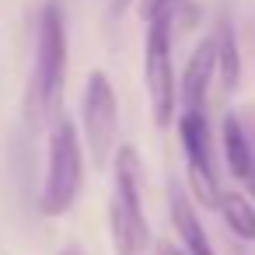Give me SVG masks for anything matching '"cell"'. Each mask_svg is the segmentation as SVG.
<instances>
[{"label":"cell","instance_id":"5","mask_svg":"<svg viewBox=\"0 0 255 255\" xmlns=\"http://www.w3.org/2000/svg\"><path fill=\"white\" fill-rule=\"evenodd\" d=\"M81 126H84V143L91 150V164L105 168L109 154L116 150V140H119V105H116V91L102 70H95L84 84Z\"/></svg>","mask_w":255,"mask_h":255},{"label":"cell","instance_id":"12","mask_svg":"<svg viewBox=\"0 0 255 255\" xmlns=\"http://www.w3.org/2000/svg\"><path fill=\"white\" fill-rule=\"evenodd\" d=\"M171 7H175V0H140V18L150 21V18H157L161 11H171Z\"/></svg>","mask_w":255,"mask_h":255},{"label":"cell","instance_id":"10","mask_svg":"<svg viewBox=\"0 0 255 255\" xmlns=\"http://www.w3.org/2000/svg\"><path fill=\"white\" fill-rule=\"evenodd\" d=\"M213 42H217V74H220V84H224V91H234L238 81H241V53H238V39H234V28H231L227 18L213 32Z\"/></svg>","mask_w":255,"mask_h":255},{"label":"cell","instance_id":"1","mask_svg":"<svg viewBox=\"0 0 255 255\" xmlns=\"http://www.w3.org/2000/svg\"><path fill=\"white\" fill-rule=\"evenodd\" d=\"M67 81V21L56 4H46L39 14V39H35V63L25 95V119L39 126L56 112L60 91Z\"/></svg>","mask_w":255,"mask_h":255},{"label":"cell","instance_id":"4","mask_svg":"<svg viewBox=\"0 0 255 255\" xmlns=\"http://www.w3.org/2000/svg\"><path fill=\"white\" fill-rule=\"evenodd\" d=\"M143 84L150 98L154 123L164 129L175 119V67H171V11H161L147 21L143 39Z\"/></svg>","mask_w":255,"mask_h":255},{"label":"cell","instance_id":"3","mask_svg":"<svg viewBox=\"0 0 255 255\" xmlns=\"http://www.w3.org/2000/svg\"><path fill=\"white\" fill-rule=\"evenodd\" d=\"M109 227L116 255H140L147 245V217L140 210V157L133 147H119L116 189L109 203Z\"/></svg>","mask_w":255,"mask_h":255},{"label":"cell","instance_id":"2","mask_svg":"<svg viewBox=\"0 0 255 255\" xmlns=\"http://www.w3.org/2000/svg\"><path fill=\"white\" fill-rule=\"evenodd\" d=\"M81 175H84V154H81V136L77 126L67 116L53 119L49 129V164H46V182L39 192V206L46 217H63L77 192H81Z\"/></svg>","mask_w":255,"mask_h":255},{"label":"cell","instance_id":"6","mask_svg":"<svg viewBox=\"0 0 255 255\" xmlns=\"http://www.w3.org/2000/svg\"><path fill=\"white\" fill-rule=\"evenodd\" d=\"M178 136H182V147H185V171H189L192 196H196L203 206H217V203H220V189H217V171H213V150H210L206 112H182V119H178Z\"/></svg>","mask_w":255,"mask_h":255},{"label":"cell","instance_id":"7","mask_svg":"<svg viewBox=\"0 0 255 255\" xmlns=\"http://www.w3.org/2000/svg\"><path fill=\"white\" fill-rule=\"evenodd\" d=\"M213 74H217V42H213V35H206L196 46V53L189 56V67L182 74V91H178L182 112H203Z\"/></svg>","mask_w":255,"mask_h":255},{"label":"cell","instance_id":"14","mask_svg":"<svg viewBox=\"0 0 255 255\" xmlns=\"http://www.w3.org/2000/svg\"><path fill=\"white\" fill-rule=\"evenodd\" d=\"M60 255H81V248H77V245H70V248H63Z\"/></svg>","mask_w":255,"mask_h":255},{"label":"cell","instance_id":"9","mask_svg":"<svg viewBox=\"0 0 255 255\" xmlns=\"http://www.w3.org/2000/svg\"><path fill=\"white\" fill-rule=\"evenodd\" d=\"M224 161L231 168L234 178H241L245 185L255 189V150L248 143V133L241 126L238 116H227L224 119Z\"/></svg>","mask_w":255,"mask_h":255},{"label":"cell","instance_id":"11","mask_svg":"<svg viewBox=\"0 0 255 255\" xmlns=\"http://www.w3.org/2000/svg\"><path fill=\"white\" fill-rule=\"evenodd\" d=\"M217 206H220L227 227L241 241H255V206H252V199H245L241 192H227V196H220Z\"/></svg>","mask_w":255,"mask_h":255},{"label":"cell","instance_id":"13","mask_svg":"<svg viewBox=\"0 0 255 255\" xmlns=\"http://www.w3.org/2000/svg\"><path fill=\"white\" fill-rule=\"evenodd\" d=\"M157 255H182V252H178L171 241H157Z\"/></svg>","mask_w":255,"mask_h":255},{"label":"cell","instance_id":"8","mask_svg":"<svg viewBox=\"0 0 255 255\" xmlns=\"http://www.w3.org/2000/svg\"><path fill=\"white\" fill-rule=\"evenodd\" d=\"M168 203H171V224L182 234L189 255H217L213 245H210V238H206V231H203V224H199V217H196V210H192V203H189V196L182 192V185L171 182Z\"/></svg>","mask_w":255,"mask_h":255}]
</instances>
